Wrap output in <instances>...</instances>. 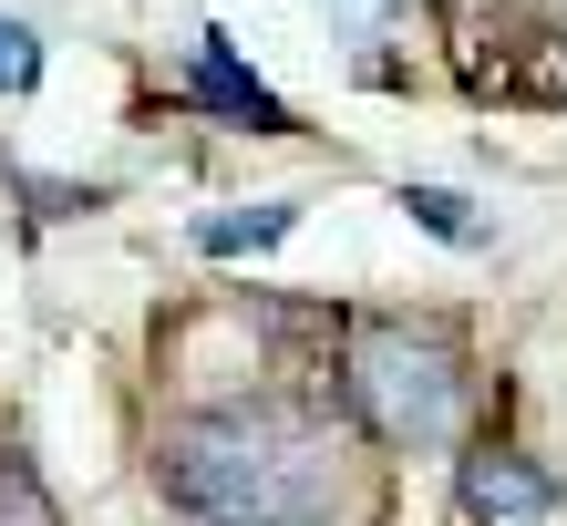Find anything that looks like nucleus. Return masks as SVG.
I'll return each instance as SVG.
<instances>
[{"mask_svg":"<svg viewBox=\"0 0 567 526\" xmlns=\"http://www.w3.org/2000/svg\"><path fill=\"white\" fill-rule=\"evenodd\" d=\"M155 485L186 526H320L330 444L279 403H217L155 444Z\"/></svg>","mask_w":567,"mask_h":526,"instance_id":"nucleus-1","label":"nucleus"},{"mask_svg":"<svg viewBox=\"0 0 567 526\" xmlns=\"http://www.w3.org/2000/svg\"><path fill=\"white\" fill-rule=\"evenodd\" d=\"M341 392L403 454H433V444L464 434V351H454L444 320H351Z\"/></svg>","mask_w":567,"mask_h":526,"instance_id":"nucleus-2","label":"nucleus"},{"mask_svg":"<svg viewBox=\"0 0 567 526\" xmlns=\"http://www.w3.org/2000/svg\"><path fill=\"white\" fill-rule=\"evenodd\" d=\"M186 104H196V114H217V124H238V135H299V124H289V104H279V93L248 73L238 52H227V31H196Z\"/></svg>","mask_w":567,"mask_h":526,"instance_id":"nucleus-3","label":"nucleus"},{"mask_svg":"<svg viewBox=\"0 0 567 526\" xmlns=\"http://www.w3.org/2000/svg\"><path fill=\"white\" fill-rule=\"evenodd\" d=\"M547 506H557V485L526 465V454H506V444L464 454V516H475V526H526V516H547Z\"/></svg>","mask_w":567,"mask_h":526,"instance_id":"nucleus-4","label":"nucleus"},{"mask_svg":"<svg viewBox=\"0 0 567 526\" xmlns=\"http://www.w3.org/2000/svg\"><path fill=\"white\" fill-rule=\"evenodd\" d=\"M289 227H299V207L279 196V207H248V217H207V227H196V248H207V258H248V248H279Z\"/></svg>","mask_w":567,"mask_h":526,"instance_id":"nucleus-5","label":"nucleus"},{"mask_svg":"<svg viewBox=\"0 0 567 526\" xmlns=\"http://www.w3.org/2000/svg\"><path fill=\"white\" fill-rule=\"evenodd\" d=\"M403 207H413V217L433 227V238H454V248H485V217L464 207L454 186H403Z\"/></svg>","mask_w":567,"mask_h":526,"instance_id":"nucleus-6","label":"nucleus"},{"mask_svg":"<svg viewBox=\"0 0 567 526\" xmlns=\"http://www.w3.org/2000/svg\"><path fill=\"white\" fill-rule=\"evenodd\" d=\"M0 526H62L42 475H31V454H0Z\"/></svg>","mask_w":567,"mask_h":526,"instance_id":"nucleus-7","label":"nucleus"},{"mask_svg":"<svg viewBox=\"0 0 567 526\" xmlns=\"http://www.w3.org/2000/svg\"><path fill=\"white\" fill-rule=\"evenodd\" d=\"M31 73H42V42L21 21H0V93H31Z\"/></svg>","mask_w":567,"mask_h":526,"instance_id":"nucleus-8","label":"nucleus"},{"mask_svg":"<svg viewBox=\"0 0 567 526\" xmlns=\"http://www.w3.org/2000/svg\"><path fill=\"white\" fill-rule=\"evenodd\" d=\"M330 11H341V21H351V31H372V21H382V11H392V0H330Z\"/></svg>","mask_w":567,"mask_h":526,"instance_id":"nucleus-9","label":"nucleus"}]
</instances>
